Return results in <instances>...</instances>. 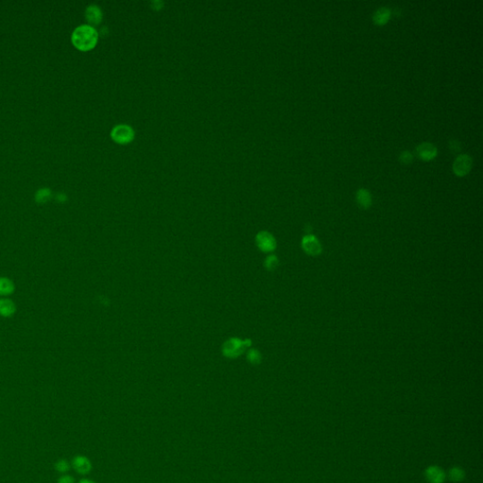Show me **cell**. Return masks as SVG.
Returning <instances> with one entry per match:
<instances>
[{"label":"cell","mask_w":483,"mask_h":483,"mask_svg":"<svg viewBox=\"0 0 483 483\" xmlns=\"http://www.w3.org/2000/svg\"><path fill=\"white\" fill-rule=\"evenodd\" d=\"M71 41L77 49L90 51L98 42V32L90 25H81L74 30Z\"/></svg>","instance_id":"cell-1"},{"label":"cell","mask_w":483,"mask_h":483,"mask_svg":"<svg viewBox=\"0 0 483 483\" xmlns=\"http://www.w3.org/2000/svg\"><path fill=\"white\" fill-rule=\"evenodd\" d=\"M134 135L135 133L132 127L125 124L116 126L111 132L112 139L120 145H127L132 142Z\"/></svg>","instance_id":"cell-2"},{"label":"cell","mask_w":483,"mask_h":483,"mask_svg":"<svg viewBox=\"0 0 483 483\" xmlns=\"http://www.w3.org/2000/svg\"><path fill=\"white\" fill-rule=\"evenodd\" d=\"M473 166V159L468 154H460L452 164L453 173L459 177L467 176Z\"/></svg>","instance_id":"cell-3"},{"label":"cell","mask_w":483,"mask_h":483,"mask_svg":"<svg viewBox=\"0 0 483 483\" xmlns=\"http://www.w3.org/2000/svg\"><path fill=\"white\" fill-rule=\"evenodd\" d=\"M415 153L421 161H433L438 156V148L431 143L425 142L416 147Z\"/></svg>","instance_id":"cell-4"},{"label":"cell","mask_w":483,"mask_h":483,"mask_svg":"<svg viewBox=\"0 0 483 483\" xmlns=\"http://www.w3.org/2000/svg\"><path fill=\"white\" fill-rule=\"evenodd\" d=\"M303 250L309 256H318L322 252V246L319 240L312 234H308L303 237L301 242Z\"/></svg>","instance_id":"cell-5"},{"label":"cell","mask_w":483,"mask_h":483,"mask_svg":"<svg viewBox=\"0 0 483 483\" xmlns=\"http://www.w3.org/2000/svg\"><path fill=\"white\" fill-rule=\"evenodd\" d=\"M72 466L74 470L80 475H87L92 470V464L85 456L75 457L72 461Z\"/></svg>","instance_id":"cell-6"},{"label":"cell","mask_w":483,"mask_h":483,"mask_svg":"<svg viewBox=\"0 0 483 483\" xmlns=\"http://www.w3.org/2000/svg\"><path fill=\"white\" fill-rule=\"evenodd\" d=\"M392 17V11L388 7H381L379 8L373 15V22L376 26L383 27L388 24Z\"/></svg>","instance_id":"cell-7"},{"label":"cell","mask_w":483,"mask_h":483,"mask_svg":"<svg viewBox=\"0 0 483 483\" xmlns=\"http://www.w3.org/2000/svg\"><path fill=\"white\" fill-rule=\"evenodd\" d=\"M85 18L90 26L99 25L102 21V12L97 5H91L85 11Z\"/></svg>","instance_id":"cell-8"},{"label":"cell","mask_w":483,"mask_h":483,"mask_svg":"<svg viewBox=\"0 0 483 483\" xmlns=\"http://www.w3.org/2000/svg\"><path fill=\"white\" fill-rule=\"evenodd\" d=\"M355 198H356L357 204L361 209L367 210L372 206V202H373L372 194L367 189L361 188V189L357 191Z\"/></svg>","instance_id":"cell-9"},{"label":"cell","mask_w":483,"mask_h":483,"mask_svg":"<svg viewBox=\"0 0 483 483\" xmlns=\"http://www.w3.org/2000/svg\"><path fill=\"white\" fill-rule=\"evenodd\" d=\"M259 247L266 252L273 251L276 248V241L274 237L268 232H262L258 238Z\"/></svg>","instance_id":"cell-10"},{"label":"cell","mask_w":483,"mask_h":483,"mask_svg":"<svg viewBox=\"0 0 483 483\" xmlns=\"http://www.w3.org/2000/svg\"><path fill=\"white\" fill-rule=\"evenodd\" d=\"M16 311L15 302L9 298H0V316L11 317Z\"/></svg>","instance_id":"cell-11"},{"label":"cell","mask_w":483,"mask_h":483,"mask_svg":"<svg viewBox=\"0 0 483 483\" xmlns=\"http://www.w3.org/2000/svg\"><path fill=\"white\" fill-rule=\"evenodd\" d=\"M425 478L429 483H443L444 480V474L439 467L430 466L425 470Z\"/></svg>","instance_id":"cell-12"},{"label":"cell","mask_w":483,"mask_h":483,"mask_svg":"<svg viewBox=\"0 0 483 483\" xmlns=\"http://www.w3.org/2000/svg\"><path fill=\"white\" fill-rule=\"evenodd\" d=\"M14 281L6 277H0V296H9L15 293Z\"/></svg>","instance_id":"cell-13"},{"label":"cell","mask_w":483,"mask_h":483,"mask_svg":"<svg viewBox=\"0 0 483 483\" xmlns=\"http://www.w3.org/2000/svg\"><path fill=\"white\" fill-rule=\"evenodd\" d=\"M464 473L463 469L454 467L449 471V478L454 482H460L464 479Z\"/></svg>","instance_id":"cell-14"},{"label":"cell","mask_w":483,"mask_h":483,"mask_svg":"<svg viewBox=\"0 0 483 483\" xmlns=\"http://www.w3.org/2000/svg\"><path fill=\"white\" fill-rule=\"evenodd\" d=\"M413 161V155L412 153L410 152L409 150H404L400 153L399 155V161L402 163V164H405V165H409Z\"/></svg>","instance_id":"cell-15"},{"label":"cell","mask_w":483,"mask_h":483,"mask_svg":"<svg viewBox=\"0 0 483 483\" xmlns=\"http://www.w3.org/2000/svg\"><path fill=\"white\" fill-rule=\"evenodd\" d=\"M55 469L59 473H65V472L69 471L70 464H68V462L66 460H59L55 464Z\"/></svg>","instance_id":"cell-16"},{"label":"cell","mask_w":483,"mask_h":483,"mask_svg":"<svg viewBox=\"0 0 483 483\" xmlns=\"http://www.w3.org/2000/svg\"><path fill=\"white\" fill-rule=\"evenodd\" d=\"M50 195V192L49 190H41L38 192L37 195H36V201L37 202H45L47 200V198L49 197Z\"/></svg>","instance_id":"cell-17"},{"label":"cell","mask_w":483,"mask_h":483,"mask_svg":"<svg viewBox=\"0 0 483 483\" xmlns=\"http://www.w3.org/2000/svg\"><path fill=\"white\" fill-rule=\"evenodd\" d=\"M278 259L275 257V256H270L267 261H266V265L269 269H274L277 267L278 265Z\"/></svg>","instance_id":"cell-18"},{"label":"cell","mask_w":483,"mask_h":483,"mask_svg":"<svg viewBox=\"0 0 483 483\" xmlns=\"http://www.w3.org/2000/svg\"><path fill=\"white\" fill-rule=\"evenodd\" d=\"M58 483H75V479L71 476L64 475L59 478Z\"/></svg>","instance_id":"cell-19"},{"label":"cell","mask_w":483,"mask_h":483,"mask_svg":"<svg viewBox=\"0 0 483 483\" xmlns=\"http://www.w3.org/2000/svg\"><path fill=\"white\" fill-rule=\"evenodd\" d=\"M449 146H450V149L453 150L454 152H459V150L461 149L460 143H458L456 141H451L450 144H449Z\"/></svg>","instance_id":"cell-20"},{"label":"cell","mask_w":483,"mask_h":483,"mask_svg":"<svg viewBox=\"0 0 483 483\" xmlns=\"http://www.w3.org/2000/svg\"><path fill=\"white\" fill-rule=\"evenodd\" d=\"M95 483V482H93V481H91V480H87V479H83V480H81V481H80V482H79V483Z\"/></svg>","instance_id":"cell-21"}]
</instances>
